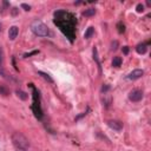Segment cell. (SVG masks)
<instances>
[{"instance_id": "obj_5", "label": "cell", "mask_w": 151, "mask_h": 151, "mask_svg": "<svg viewBox=\"0 0 151 151\" xmlns=\"http://www.w3.org/2000/svg\"><path fill=\"white\" fill-rule=\"evenodd\" d=\"M143 74H144V71H143V70L137 68V70H133L131 73H129L127 79H130V80H137V79H139Z\"/></svg>"}, {"instance_id": "obj_13", "label": "cell", "mask_w": 151, "mask_h": 151, "mask_svg": "<svg viewBox=\"0 0 151 151\" xmlns=\"http://www.w3.org/2000/svg\"><path fill=\"white\" fill-rule=\"evenodd\" d=\"M39 74H40V76H41L44 79H46L48 83H53V79H52V78H51V77H50L47 73H44V72H39Z\"/></svg>"}, {"instance_id": "obj_18", "label": "cell", "mask_w": 151, "mask_h": 151, "mask_svg": "<svg viewBox=\"0 0 151 151\" xmlns=\"http://www.w3.org/2000/svg\"><path fill=\"white\" fill-rule=\"evenodd\" d=\"M123 52H124L125 54H127V53H129V47H127V46H124V47H123Z\"/></svg>"}, {"instance_id": "obj_4", "label": "cell", "mask_w": 151, "mask_h": 151, "mask_svg": "<svg viewBox=\"0 0 151 151\" xmlns=\"http://www.w3.org/2000/svg\"><path fill=\"white\" fill-rule=\"evenodd\" d=\"M142 98H143V92L140 91V90H132L130 93H129V99L131 100V101H139V100H142Z\"/></svg>"}, {"instance_id": "obj_3", "label": "cell", "mask_w": 151, "mask_h": 151, "mask_svg": "<svg viewBox=\"0 0 151 151\" xmlns=\"http://www.w3.org/2000/svg\"><path fill=\"white\" fill-rule=\"evenodd\" d=\"M31 29L32 32L38 35V37H47L50 34V29L48 27L40 20H34L32 24H31Z\"/></svg>"}, {"instance_id": "obj_19", "label": "cell", "mask_w": 151, "mask_h": 151, "mask_svg": "<svg viewBox=\"0 0 151 151\" xmlns=\"http://www.w3.org/2000/svg\"><path fill=\"white\" fill-rule=\"evenodd\" d=\"M35 53H38V51H33V52H31V53H28V54H25V57H29V55L35 54Z\"/></svg>"}, {"instance_id": "obj_21", "label": "cell", "mask_w": 151, "mask_h": 151, "mask_svg": "<svg viewBox=\"0 0 151 151\" xmlns=\"http://www.w3.org/2000/svg\"><path fill=\"white\" fill-rule=\"evenodd\" d=\"M17 151H28V149H27V150H20V149H17Z\"/></svg>"}, {"instance_id": "obj_7", "label": "cell", "mask_w": 151, "mask_h": 151, "mask_svg": "<svg viewBox=\"0 0 151 151\" xmlns=\"http://www.w3.org/2000/svg\"><path fill=\"white\" fill-rule=\"evenodd\" d=\"M18 33H19V28H18L17 26H12V27L8 29V38H9L11 40H14V39L17 38Z\"/></svg>"}, {"instance_id": "obj_11", "label": "cell", "mask_w": 151, "mask_h": 151, "mask_svg": "<svg viewBox=\"0 0 151 151\" xmlns=\"http://www.w3.org/2000/svg\"><path fill=\"white\" fill-rule=\"evenodd\" d=\"M112 65L116 66V67L120 66V65H122V58H120V57H114L113 60H112Z\"/></svg>"}, {"instance_id": "obj_8", "label": "cell", "mask_w": 151, "mask_h": 151, "mask_svg": "<svg viewBox=\"0 0 151 151\" xmlns=\"http://www.w3.org/2000/svg\"><path fill=\"white\" fill-rule=\"evenodd\" d=\"M146 50H147V45H146V44H139V45H137V47H136V51H137V53H139V54H144V53L146 52Z\"/></svg>"}, {"instance_id": "obj_15", "label": "cell", "mask_w": 151, "mask_h": 151, "mask_svg": "<svg viewBox=\"0 0 151 151\" xmlns=\"http://www.w3.org/2000/svg\"><path fill=\"white\" fill-rule=\"evenodd\" d=\"M136 9H137V12H138V13H140V12H143V11H144V6H143L142 4H138V5H137V7H136Z\"/></svg>"}, {"instance_id": "obj_10", "label": "cell", "mask_w": 151, "mask_h": 151, "mask_svg": "<svg viewBox=\"0 0 151 151\" xmlns=\"http://www.w3.org/2000/svg\"><path fill=\"white\" fill-rule=\"evenodd\" d=\"M94 33V28L93 27H88L87 28V31L85 32V34H84V37L86 38V39H88V38H91L92 37V34Z\"/></svg>"}, {"instance_id": "obj_1", "label": "cell", "mask_w": 151, "mask_h": 151, "mask_svg": "<svg viewBox=\"0 0 151 151\" xmlns=\"http://www.w3.org/2000/svg\"><path fill=\"white\" fill-rule=\"evenodd\" d=\"M54 24L70 39V41H73L76 27V18L73 14L65 11H57L54 13Z\"/></svg>"}, {"instance_id": "obj_9", "label": "cell", "mask_w": 151, "mask_h": 151, "mask_svg": "<svg viewBox=\"0 0 151 151\" xmlns=\"http://www.w3.org/2000/svg\"><path fill=\"white\" fill-rule=\"evenodd\" d=\"M94 13H96V9L94 8H88V9H85L83 14L85 17H92V15H94Z\"/></svg>"}, {"instance_id": "obj_12", "label": "cell", "mask_w": 151, "mask_h": 151, "mask_svg": "<svg viewBox=\"0 0 151 151\" xmlns=\"http://www.w3.org/2000/svg\"><path fill=\"white\" fill-rule=\"evenodd\" d=\"M17 96H18L20 99H22V100H26V99L28 98L27 93H25L24 91H17Z\"/></svg>"}, {"instance_id": "obj_22", "label": "cell", "mask_w": 151, "mask_h": 151, "mask_svg": "<svg viewBox=\"0 0 151 151\" xmlns=\"http://www.w3.org/2000/svg\"><path fill=\"white\" fill-rule=\"evenodd\" d=\"M0 29H1V25H0Z\"/></svg>"}, {"instance_id": "obj_14", "label": "cell", "mask_w": 151, "mask_h": 151, "mask_svg": "<svg viewBox=\"0 0 151 151\" xmlns=\"http://www.w3.org/2000/svg\"><path fill=\"white\" fill-rule=\"evenodd\" d=\"M0 94L7 96V94H8V88H7L6 86H4V85H0Z\"/></svg>"}, {"instance_id": "obj_16", "label": "cell", "mask_w": 151, "mask_h": 151, "mask_svg": "<svg viewBox=\"0 0 151 151\" xmlns=\"http://www.w3.org/2000/svg\"><path fill=\"white\" fill-rule=\"evenodd\" d=\"M118 27H119V29H118V31H119V33H123V32L125 31V26H123V27H122V22H119V24H118Z\"/></svg>"}, {"instance_id": "obj_6", "label": "cell", "mask_w": 151, "mask_h": 151, "mask_svg": "<svg viewBox=\"0 0 151 151\" xmlns=\"http://www.w3.org/2000/svg\"><path fill=\"white\" fill-rule=\"evenodd\" d=\"M109 126L116 131H120L123 129V123L119 122V120H109Z\"/></svg>"}, {"instance_id": "obj_17", "label": "cell", "mask_w": 151, "mask_h": 151, "mask_svg": "<svg viewBox=\"0 0 151 151\" xmlns=\"http://www.w3.org/2000/svg\"><path fill=\"white\" fill-rule=\"evenodd\" d=\"M21 7H22V8H25V11H29V9H31V7H29L28 5H26V4H22V5H21Z\"/></svg>"}, {"instance_id": "obj_20", "label": "cell", "mask_w": 151, "mask_h": 151, "mask_svg": "<svg viewBox=\"0 0 151 151\" xmlns=\"http://www.w3.org/2000/svg\"><path fill=\"white\" fill-rule=\"evenodd\" d=\"M2 63V53H1V50H0V64Z\"/></svg>"}, {"instance_id": "obj_2", "label": "cell", "mask_w": 151, "mask_h": 151, "mask_svg": "<svg viewBox=\"0 0 151 151\" xmlns=\"http://www.w3.org/2000/svg\"><path fill=\"white\" fill-rule=\"evenodd\" d=\"M11 139H12L13 145L17 149H20V150H27L29 147V145H31L28 138L25 134H22L21 132H19V131L13 132L12 136H11Z\"/></svg>"}]
</instances>
